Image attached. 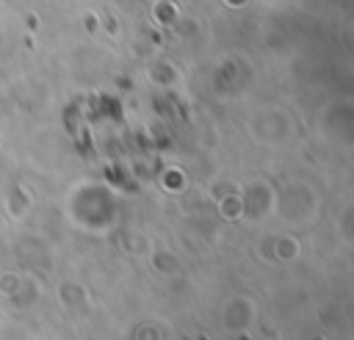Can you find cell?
Here are the masks:
<instances>
[{"mask_svg": "<svg viewBox=\"0 0 354 340\" xmlns=\"http://www.w3.org/2000/svg\"><path fill=\"white\" fill-rule=\"evenodd\" d=\"M296 252H299V243H296V240H285V238L277 240V254H279V257H285V254H288V257H296Z\"/></svg>", "mask_w": 354, "mask_h": 340, "instance_id": "obj_1", "label": "cell"}, {"mask_svg": "<svg viewBox=\"0 0 354 340\" xmlns=\"http://www.w3.org/2000/svg\"><path fill=\"white\" fill-rule=\"evenodd\" d=\"M169 257H171V254H166V252H158V254L152 257V265H155V268H160V271H174V268H177V263H166Z\"/></svg>", "mask_w": 354, "mask_h": 340, "instance_id": "obj_2", "label": "cell"}]
</instances>
